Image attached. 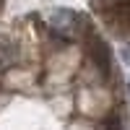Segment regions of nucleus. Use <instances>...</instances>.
<instances>
[{"label":"nucleus","mask_w":130,"mask_h":130,"mask_svg":"<svg viewBox=\"0 0 130 130\" xmlns=\"http://www.w3.org/2000/svg\"><path fill=\"white\" fill-rule=\"evenodd\" d=\"M47 21H50V29L55 31L57 37H65V39L75 37V34H78V29H81V21H78V13H75V10H68V8L52 10Z\"/></svg>","instance_id":"obj_1"},{"label":"nucleus","mask_w":130,"mask_h":130,"mask_svg":"<svg viewBox=\"0 0 130 130\" xmlns=\"http://www.w3.org/2000/svg\"><path fill=\"white\" fill-rule=\"evenodd\" d=\"M86 47H89V55H91V60L96 62V68H99L102 73H109V68H112V57H109V47H107V42H104L102 37L91 34Z\"/></svg>","instance_id":"obj_2"},{"label":"nucleus","mask_w":130,"mask_h":130,"mask_svg":"<svg viewBox=\"0 0 130 130\" xmlns=\"http://www.w3.org/2000/svg\"><path fill=\"white\" fill-rule=\"evenodd\" d=\"M18 62V47L16 42H10L8 37H0V73L10 70Z\"/></svg>","instance_id":"obj_3"},{"label":"nucleus","mask_w":130,"mask_h":130,"mask_svg":"<svg viewBox=\"0 0 130 130\" xmlns=\"http://www.w3.org/2000/svg\"><path fill=\"white\" fill-rule=\"evenodd\" d=\"M104 130H122V122H120V117H117V115L107 117V122H104Z\"/></svg>","instance_id":"obj_4"},{"label":"nucleus","mask_w":130,"mask_h":130,"mask_svg":"<svg viewBox=\"0 0 130 130\" xmlns=\"http://www.w3.org/2000/svg\"><path fill=\"white\" fill-rule=\"evenodd\" d=\"M120 16H122V21H125V24L130 26V0L120 5Z\"/></svg>","instance_id":"obj_5"},{"label":"nucleus","mask_w":130,"mask_h":130,"mask_svg":"<svg viewBox=\"0 0 130 130\" xmlns=\"http://www.w3.org/2000/svg\"><path fill=\"white\" fill-rule=\"evenodd\" d=\"M104 5H109V8H120L122 3H127V0H102Z\"/></svg>","instance_id":"obj_6"}]
</instances>
